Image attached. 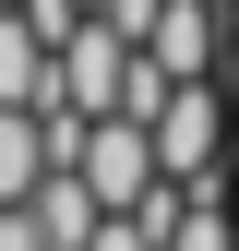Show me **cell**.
<instances>
[{
    "instance_id": "6da1fadb",
    "label": "cell",
    "mask_w": 239,
    "mask_h": 251,
    "mask_svg": "<svg viewBox=\"0 0 239 251\" xmlns=\"http://www.w3.org/2000/svg\"><path fill=\"white\" fill-rule=\"evenodd\" d=\"M143 132H156V168H167V179H215V155L239 144V120H227V96H215V72H191V84L156 96Z\"/></svg>"
},
{
    "instance_id": "7a4b0ae2",
    "label": "cell",
    "mask_w": 239,
    "mask_h": 251,
    "mask_svg": "<svg viewBox=\"0 0 239 251\" xmlns=\"http://www.w3.org/2000/svg\"><path fill=\"white\" fill-rule=\"evenodd\" d=\"M120 84H132V36H120L108 12H84L72 36L48 48V96H60V108H84V120H108V108H120ZM48 96H36V108H48Z\"/></svg>"
},
{
    "instance_id": "3957f363",
    "label": "cell",
    "mask_w": 239,
    "mask_h": 251,
    "mask_svg": "<svg viewBox=\"0 0 239 251\" xmlns=\"http://www.w3.org/2000/svg\"><path fill=\"white\" fill-rule=\"evenodd\" d=\"M72 168H84V192H96V203H120V215H132L143 192H156V132H143V120L132 108H108V120H84V144H72Z\"/></svg>"
},
{
    "instance_id": "277c9868",
    "label": "cell",
    "mask_w": 239,
    "mask_h": 251,
    "mask_svg": "<svg viewBox=\"0 0 239 251\" xmlns=\"http://www.w3.org/2000/svg\"><path fill=\"white\" fill-rule=\"evenodd\" d=\"M143 60H156V72H179V84H191V72H215V60H227V12H215V0H156Z\"/></svg>"
},
{
    "instance_id": "5b68a950",
    "label": "cell",
    "mask_w": 239,
    "mask_h": 251,
    "mask_svg": "<svg viewBox=\"0 0 239 251\" xmlns=\"http://www.w3.org/2000/svg\"><path fill=\"white\" fill-rule=\"evenodd\" d=\"M24 215H36V227H48V251H84V239H96V192H84V168H48L36 179V192H24Z\"/></svg>"
},
{
    "instance_id": "8992f818",
    "label": "cell",
    "mask_w": 239,
    "mask_h": 251,
    "mask_svg": "<svg viewBox=\"0 0 239 251\" xmlns=\"http://www.w3.org/2000/svg\"><path fill=\"white\" fill-rule=\"evenodd\" d=\"M36 96H48V24L12 0L0 12V108H36Z\"/></svg>"
},
{
    "instance_id": "52a82bcc",
    "label": "cell",
    "mask_w": 239,
    "mask_h": 251,
    "mask_svg": "<svg viewBox=\"0 0 239 251\" xmlns=\"http://www.w3.org/2000/svg\"><path fill=\"white\" fill-rule=\"evenodd\" d=\"M48 179V120L36 108H0V203H24Z\"/></svg>"
},
{
    "instance_id": "ba28073f",
    "label": "cell",
    "mask_w": 239,
    "mask_h": 251,
    "mask_svg": "<svg viewBox=\"0 0 239 251\" xmlns=\"http://www.w3.org/2000/svg\"><path fill=\"white\" fill-rule=\"evenodd\" d=\"M167 251H239V215H227V192H215V179H191V203H179Z\"/></svg>"
},
{
    "instance_id": "9c48e42d",
    "label": "cell",
    "mask_w": 239,
    "mask_h": 251,
    "mask_svg": "<svg viewBox=\"0 0 239 251\" xmlns=\"http://www.w3.org/2000/svg\"><path fill=\"white\" fill-rule=\"evenodd\" d=\"M84 251H156V227H143V215H120V203H108V215H96V239H84Z\"/></svg>"
},
{
    "instance_id": "30bf717a",
    "label": "cell",
    "mask_w": 239,
    "mask_h": 251,
    "mask_svg": "<svg viewBox=\"0 0 239 251\" xmlns=\"http://www.w3.org/2000/svg\"><path fill=\"white\" fill-rule=\"evenodd\" d=\"M0 251H48V227H36L24 203H0Z\"/></svg>"
},
{
    "instance_id": "8fae6325",
    "label": "cell",
    "mask_w": 239,
    "mask_h": 251,
    "mask_svg": "<svg viewBox=\"0 0 239 251\" xmlns=\"http://www.w3.org/2000/svg\"><path fill=\"white\" fill-rule=\"evenodd\" d=\"M215 12H227V48H239V0H215Z\"/></svg>"
},
{
    "instance_id": "7c38bea8",
    "label": "cell",
    "mask_w": 239,
    "mask_h": 251,
    "mask_svg": "<svg viewBox=\"0 0 239 251\" xmlns=\"http://www.w3.org/2000/svg\"><path fill=\"white\" fill-rule=\"evenodd\" d=\"M0 12H12V0H0Z\"/></svg>"
}]
</instances>
